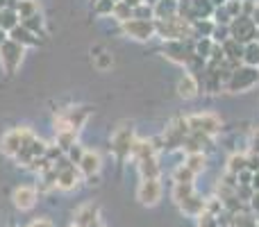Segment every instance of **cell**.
Masks as SVG:
<instances>
[{
	"instance_id": "36",
	"label": "cell",
	"mask_w": 259,
	"mask_h": 227,
	"mask_svg": "<svg viewBox=\"0 0 259 227\" xmlns=\"http://www.w3.org/2000/svg\"><path fill=\"white\" fill-rule=\"evenodd\" d=\"M134 18H148V21H155L152 5L150 3H141L139 7H134Z\"/></svg>"
},
{
	"instance_id": "14",
	"label": "cell",
	"mask_w": 259,
	"mask_h": 227,
	"mask_svg": "<svg viewBox=\"0 0 259 227\" xmlns=\"http://www.w3.org/2000/svg\"><path fill=\"white\" fill-rule=\"evenodd\" d=\"M77 168H80L82 177L89 179L91 184H94V179L98 177L100 168H103V161H100V155L94 150H84V155H82L80 164H77Z\"/></svg>"
},
{
	"instance_id": "22",
	"label": "cell",
	"mask_w": 259,
	"mask_h": 227,
	"mask_svg": "<svg viewBox=\"0 0 259 227\" xmlns=\"http://www.w3.org/2000/svg\"><path fill=\"white\" fill-rule=\"evenodd\" d=\"M137 168H139V173H141V179L143 177L159 179V175H161V166H159V159H157V155L155 157H148V159L137 161Z\"/></svg>"
},
{
	"instance_id": "23",
	"label": "cell",
	"mask_w": 259,
	"mask_h": 227,
	"mask_svg": "<svg viewBox=\"0 0 259 227\" xmlns=\"http://www.w3.org/2000/svg\"><path fill=\"white\" fill-rule=\"evenodd\" d=\"M205 202H207V200H202L200 196L191 193V196H189L187 200L180 202L178 207L182 209V214H187V216H200L202 211H205Z\"/></svg>"
},
{
	"instance_id": "44",
	"label": "cell",
	"mask_w": 259,
	"mask_h": 227,
	"mask_svg": "<svg viewBox=\"0 0 259 227\" xmlns=\"http://www.w3.org/2000/svg\"><path fill=\"white\" fill-rule=\"evenodd\" d=\"M7 39H9V34H7V32H5V30H3V27H0V46H3V43H5V41H7Z\"/></svg>"
},
{
	"instance_id": "25",
	"label": "cell",
	"mask_w": 259,
	"mask_h": 227,
	"mask_svg": "<svg viewBox=\"0 0 259 227\" xmlns=\"http://www.w3.org/2000/svg\"><path fill=\"white\" fill-rule=\"evenodd\" d=\"M57 189V170L48 168L44 173H39V184H36V191L39 193H50Z\"/></svg>"
},
{
	"instance_id": "8",
	"label": "cell",
	"mask_w": 259,
	"mask_h": 227,
	"mask_svg": "<svg viewBox=\"0 0 259 227\" xmlns=\"http://www.w3.org/2000/svg\"><path fill=\"white\" fill-rule=\"evenodd\" d=\"M189 137V125H187V118H173L168 125H166L164 134L159 137L161 141V148L166 152H173V150H180L184 146V139Z\"/></svg>"
},
{
	"instance_id": "43",
	"label": "cell",
	"mask_w": 259,
	"mask_h": 227,
	"mask_svg": "<svg viewBox=\"0 0 259 227\" xmlns=\"http://www.w3.org/2000/svg\"><path fill=\"white\" fill-rule=\"evenodd\" d=\"M123 3H127L130 7L134 9V7H139V5H141V3H146V0H123Z\"/></svg>"
},
{
	"instance_id": "31",
	"label": "cell",
	"mask_w": 259,
	"mask_h": 227,
	"mask_svg": "<svg viewBox=\"0 0 259 227\" xmlns=\"http://www.w3.org/2000/svg\"><path fill=\"white\" fill-rule=\"evenodd\" d=\"M191 193H196V191H193V182H175L173 184V200H175V205H180L182 200H187Z\"/></svg>"
},
{
	"instance_id": "33",
	"label": "cell",
	"mask_w": 259,
	"mask_h": 227,
	"mask_svg": "<svg viewBox=\"0 0 259 227\" xmlns=\"http://www.w3.org/2000/svg\"><path fill=\"white\" fill-rule=\"evenodd\" d=\"M112 16L116 18L118 23H123V21H127V18H132V16H134V9L130 7L127 3H123V0H118V3L114 5V12H112Z\"/></svg>"
},
{
	"instance_id": "49",
	"label": "cell",
	"mask_w": 259,
	"mask_h": 227,
	"mask_svg": "<svg viewBox=\"0 0 259 227\" xmlns=\"http://www.w3.org/2000/svg\"><path fill=\"white\" fill-rule=\"evenodd\" d=\"M239 3H243V0H239Z\"/></svg>"
},
{
	"instance_id": "27",
	"label": "cell",
	"mask_w": 259,
	"mask_h": 227,
	"mask_svg": "<svg viewBox=\"0 0 259 227\" xmlns=\"http://www.w3.org/2000/svg\"><path fill=\"white\" fill-rule=\"evenodd\" d=\"M21 23V16H18V12L14 7H5V9H0V27H3L5 32H12L14 27Z\"/></svg>"
},
{
	"instance_id": "7",
	"label": "cell",
	"mask_w": 259,
	"mask_h": 227,
	"mask_svg": "<svg viewBox=\"0 0 259 227\" xmlns=\"http://www.w3.org/2000/svg\"><path fill=\"white\" fill-rule=\"evenodd\" d=\"M187 125H189V132H198V134H205V137H214V134H219L223 129V120L214 112H198V114L187 116Z\"/></svg>"
},
{
	"instance_id": "3",
	"label": "cell",
	"mask_w": 259,
	"mask_h": 227,
	"mask_svg": "<svg viewBox=\"0 0 259 227\" xmlns=\"http://www.w3.org/2000/svg\"><path fill=\"white\" fill-rule=\"evenodd\" d=\"M34 137L36 134L32 132L27 125H18V127L7 129V132L0 137V152H3L5 157H9V159H14V157L23 150V146H25L27 141H32Z\"/></svg>"
},
{
	"instance_id": "19",
	"label": "cell",
	"mask_w": 259,
	"mask_h": 227,
	"mask_svg": "<svg viewBox=\"0 0 259 227\" xmlns=\"http://www.w3.org/2000/svg\"><path fill=\"white\" fill-rule=\"evenodd\" d=\"M9 39H14L16 43H21L23 48H34V46H39V41H41L39 36L32 34V32L27 30L25 25H21V23H18V25L9 32Z\"/></svg>"
},
{
	"instance_id": "1",
	"label": "cell",
	"mask_w": 259,
	"mask_h": 227,
	"mask_svg": "<svg viewBox=\"0 0 259 227\" xmlns=\"http://www.w3.org/2000/svg\"><path fill=\"white\" fill-rule=\"evenodd\" d=\"M157 27V36L161 41H187L189 36H193V25L191 21L178 16H170V18H161V21H155Z\"/></svg>"
},
{
	"instance_id": "21",
	"label": "cell",
	"mask_w": 259,
	"mask_h": 227,
	"mask_svg": "<svg viewBox=\"0 0 259 227\" xmlns=\"http://www.w3.org/2000/svg\"><path fill=\"white\" fill-rule=\"evenodd\" d=\"M96 220H98V205H94V202H84V205L75 211V223L77 225L91 227Z\"/></svg>"
},
{
	"instance_id": "16",
	"label": "cell",
	"mask_w": 259,
	"mask_h": 227,
	"mask_svg": "<svg viewBox=\"0 0 259 227\" xmlns=\"http://www.w3.org/2000/svg\"><path fill=\"white\" fill-rule=\"evenodd\" d=\"M12 200H14V205H16V209L27 211L36 205V200H39V191H36V187H27V184H23V187L14 189Z\"/></svg>"
},
{
	"instance_id": "20",
	"label": "cell",
	"mask_w": 259,
	"mask_h": 227,
	"mask_svg": "<svg viewBox=\"0 0 259 227\" xmlns=\"http://www.w3.org/2000/svg\"><path fill=\"white\" fill-rule=\"evenodd\" d=\"M178 12H180V0H157V3H152V14H155V21L178 16Z\"/></svg>"
},
{
	"instance_id": "15",
	"label": "cell",
	"mask_w": 259,
	"mask_h": 227,
	"mask_svg": "<svg viewBox=\"0 0 259 227\" xmlns=\"http://www.w3.org/2000/svg\"><path fill=\"white\" fill-rule=\"evenodd\" d=\"M82 182V173L75 164L57 170V189L59 191H75Z\"/></svg>"
},
{
	"instance_id": "18",
	"label": "cell",
	"mask_w": 259,
	"mask_h": 227,
	"mask_svg": "<svg viewBox=\"0 0 259 227\" xmlns=\"http://www.w3.org/2000/svg\"><path fill=\"white\" fill-rule=\"evenodd\" d=\"M200 94V84H198V77L193 73H187L178 80V96L184 100H193Z\"/></svg>"
},
{
	"instance_id": "9",
	"label": "cell",
	"mask_w": 259,
	"mask_h": 227,
	"mask_svg": "<svg viewBox=\"0 0 259 227\" xmlns=\"http://www.w3.org/2000/svg\"><path fill=\"white\" fill-rule=\"evenodd\" d=\"M121 34L134 41H150L152 36H157V27L155 21H148V18H127L121 23Z\"/></svg>"
},
{
	"instance_id": "5",
	"label": "cell",
	"mask_w": 259,
	"mask_h": 227,
	"mask_svg": "<svg viewBox=\"0 0 259 227\" xmlns=\"http://www.w3.org/2000/svg\"><path fill=\"white\" fill-rule=\"evenodd\" d=\"M257 82H259V68L243 64V66H237L232 71L225 89H228L230 94H243V91H250L252 86H257Z\"/></svg>"
},
{
	"instance_id": "28",
	"label": "cell",
	"mask_w": 259,
	"mask_h": 227,
	"mask_svg": "<svg viewBox=\"0 0 259 227\" xmlns=\"http://www.w3.org/2000/svg\"><path fill=\"white\" fill-rule=\"evenodd\" d=\"M14 9L18 12V16H21V21H23V18H30V16H34V14H39L41 5H39V0H16Z\"/></svg>"
},
{
	"instance_id": "4",
	"label": "cell",
	"mask_w": 259,
	"mask_h": 227,
	"mask_svg": "<svg viewBox=\"0 0 259 227\" xmlns=\"http://www.w3.org/2000/svg\"><path fill=\"white\" fill-rule=\"evenodd\" d=\"M134 141H137V134H134V125L132 123H121L118 127H114L112 132V152L116 155L118 161H125L130 157V152H132V146Z\"/></svg>"
},
{
	"instance_id": "13",
	"label": "cell",
	"mask_w": 259,
	"mask_h": 227,
	"mask_svg": "<svg viewBox=\"0 0 259 227\" xmlns=\"http://www.w3.org/2000/svg\"><path fill=\"white\" fill-rule=\"evenodd\" d=\"M46 148H48V143H46L44 139L34 137L32 141H27L25 146H23V150L14 157V161H16L18 166H30L36 157H44L46 155Z\"/></svg>"
},
{
	"instance_id": "39",
	"label": "cell",
	"mask_w": 259,
	"mask_h": 227,
	"mask_svg": "<svg viewBox=\"0 0 259 227\" xmlns=\"http://www.w3.org/2000/svg\"><path fill=\"white\" fill-rule=\"evenodd\" d=\"M96 66L98 68H107V66H112V55H107V53H103V57L96 62Z\"/></svg>"
},
{
	"instance_id": "17",
	"label": "cell",
	"mask_w": 259,
	"mask_h": 227,
	"mask_svg": "<svg viewBox=\"0 0 259 227\" xmlns=\"http://www.w3.org/2000/svg\"><path fill=\"white\" fill-rule=\"evenodd\" d=\"M159 148H161L159 139H137L130 157H132L134 161H141V159H148V157H155Z\"/></svg>"
},
{
	"instance_id": "32",
	"label": "cell",
	"mask_w": 259,
	"mask_h": 227,
	"mask_svg": "<svg viewBox=\"0 0 259 227\" xmlns=\"http://www.w3.org/2000/svg\"><path fill=\"white\" fill-rule=\"evenodd\" d=\"M248 168V155H232L228 161V173L239 175L241 170Z\"/></svg>"
},
{
	"instance_id": "47",
	"label": "cell",
	"mask_w": 259,
	"mask_h": 227,
	"mask_svg": "<svg viewBox=\"0 0 259 227\" xmlns=\"http://www.w3.org/2000/svg\"><path fill=\"white\" fill-rule=\"evenodd\" d=\"M146 3H150V5H152V3H157V0H146Z\"/></svg>"
},
{
	"instance_id": "24",
	"label": "cell",
	"mask_w": 259,
	"mask_h": 227,
	"mask_svg": "<svg viewBox=\"0 0 259 227\" xmlns=\"http://www.w3.org/2000/svg\"><path fill=\"white\" fill-rule=\"evenodd\" d=\"M77 137H80V132H77V129H57V132H55V143H57V146L66 152V150H71V148L77 143Z\"/></svg>"
},
{
	"instance_id": "34",
	"label": "cell",
	"mask_w": 259,
	"mask_h": 227,
	"mask_svg": "<svg viewBox=\"0 0 259 227\" xmlns=\"http://www.w3.org/2000/svg\"><path fill=\"white\" fill-rule=\"evenodd\" d=\"M116 0H94V14L96 16H112Z\"/></svg>"
},
{
	"instance_id": "45",
	"label": "cell",
	"mask_w": 259,
	"mask_h": 227,
	"mask_svg": "<svg viewBox=\"0 0 259 227\" xmlns=\"http://www.w3.org/2000/svg\"><path fill=\"white\" fill-rule=\"evenodd\" d=\"M211 3H214V7H219V5H221V7H223V5L228 3V0H211Z\"/></svg>"
},
{
	"instance_id": "38",
	"label": "cell",
	"mask_w": 259,
	"mask_h": 227,
	"mask_svg": "<svg viewBox=\"0 0 259 227\" xmlns=\"http://www.w3.org/2000/svg\"><path fill=\"white\" fill-rule=\"evenodd\" d=\"M82 155H84V148L80 146V143H75V146L71 148V150H66V157H68V161L71 164H80V159H82Z\"/></svg>"
},
{
	"instance_id": "40",
	"label": "cell",
	"mask_w": 259,
	"mask_h": 227,
	"mask_svg": "<svg viewBox=\"0 0 259 227\" xmlns=\"http://www.w3.org/2000/svg\"><path fill=\"white\" fill-rule=\"evenodd\" d=\"M30 227H55V223L50 218H36L30 223Z\"/></svg>"
},
{
	"instance_id": "42",
	"label": "cell",
	"mask_w": 259,
	"mask_h": 227,
	"mask_svg": "<svg viewBox=\"0 0 259 227\" xmlns=\"http://www.w3.org/2000/svg\"><path fill=\"white\" fill-rule=\"evenodd\" d=\"M250 187H252V191H259V170H257V173H252V179H250Z\"/></svg>"
},
{
	"instance_id": "29",
	"label": "cell",
	"mask_w": 259,
	"mask_h": 227,
	"mask_svg": "<svg viewBox=\"0 0 259 227\" xmlns=\"http://www.w3.org/2000/svg\"><path fill=\"white\" fill-rule=\"evenodd\" d=\"M246 66H255L259 68V41H250V43L243 46V59H241Z\"/></svg>"
},
{
	"instance_id": "12",
	"label": "cell",
	"mask_w": 259,
	"mask_h": 227,
	"mask_svg": "<svg viewBox=\"0 0 259 227\" xmlns=\"http://www.w3.org/2000/svg\"><path fill=\"white\" fill-rule=\"evenodd\" d=\"M137 200L146 207H155L161 200V184L159 179H148L143 177L137 189Z\"/></svg>"
},
{
	"instance_id": "26",
	"label": "cell",
	"mask_w": 259,
	"mask_h": 227,
	"mask_svg": "<svg viewBox=\"0 0 259 227\" xmlns=\"http://www.w3.org/2000/svg\"><path fill=\"white\" fill-rule=\"evenodd\" d=\"M21 25H25L27 30L32 32V34H36L39 39H44L46 36V18H44V14H34V16H30V18H23L21 21Z\"/></svg>"
},
{
	"instance_id": "35",
	"label": "cell",
	"mask_w": 259,
	"mask_h": 227,
	"mask_svg": "<svg viewBox=\"0 0 259 227\" xmlns=\"http://www.w3.org/2000/svg\"><path fill=\"white\" fill-rule=\"evenodd\" d=\"M196 179V173L191 168H187L184 164H180L173 173V182H193Z\"/></svg>"
},
{
	"instance_id": "48",
	"label": "cell",
	"mask_w": 259,
	"mask_h": 227,
	"mask_svg": "<svg viewBox=\"0 0 259 227\" xmlns=\"http://www.w3.org/2000/svg\"><path fill=\"white\" fill-rule=\"evenodd\" d=\"M71 227H82V225H77V223H73V225H71Z\"/></svg>"
},
{
	"instance_id": "30",
	"label": "cell",
	"mask_w": 259,
	"mask_h": 227,
	"mask_svg": "<svg viewBox=\"0 0 259 227\" xmlns=\"http://www.w3.org/2000/svg\"><path fill=\"white\" fill-rule=\"evenodd\" d=\"M205 164H207L205 152H191V155H187V159H184V166H187V168H191L196 175L205 170Z\"/></svg>"
},
{
	"instance_id": "10",
	"label": "cell",
	"mask_w": 259,
	"mask_h": 227,
	"mask_svg": "<svg viewBox=\"0 0 259 227\" xmlns=\"http://www.w3.org/2000/svg\"><path fill=\"white\" fill-rule=\"evenodd\" d=\"M230 36L232 39H237L239 43H250V41L257 39V30L259 27L255 25V21H252V16H248V14H239L237 18H232L230 21Z\"/></svg>"
},
{
	"instance_id": "37",
	"label": "cell",
	"mask_w": 259,
	"mask_h": 227,
	"mask_svg": "<svg viewBox=\"0 0 259 227\" xmlns=\"http://www.w3.org/2000/svg\"><path fill=\"white\" fill-rule=\"evenodd\" d=\"M198 227H219V216H211L207 211H202L198 216Z\"/></svg>"
},
{
	"instance_id": "2",
	"label": "cell",
	"mask_w": 259,
	"mask_h": 227,
	"mask_svg": "<svg viewBox=\"0 0 259 227\" xmlns=\"http://www.w3.org/2000/svg\"><path fill=\"white\" fill-rule=\"evenodd\" d=\"M91 118V107L87 105H73V107H62L55 114V132L57 129H77L80 132Z\"/></svg>"
},
{
	"instance_id": "6",
	"label": "cell",
	"mask_w": 259,
	"mask_h": 227,
	"mask_svg": "<svg viewBox=\"0 0 259 227\" xmlns=\"http://www.w3.org/2000/svg\"><path fill=\"white\" fill-rule=\"evenodd\" d=\"M23 57H25V48L21 43H16L14 39H7L0 46V68L5 75H16V71L21 68Z\"/></svg>"
},
{
	"instance_id": "41",
	"label": "cell",
	"mask_w": 259,
	"mask_h": 227,
	"mask_svg": "<svg viewBox=\"0 0 259 227\" xmlns=\"http://www.w3.org/2000/svg\"><path fill=\"white\" fill-rule=\"evenodd\" d=\"M250 207H252V209H255L257 214H259V191L252 193V198H250Z\"/></svg>"
},
{
	"instance_id": "46",
	"label": "cell",
	"mask_w": 259,
	"mask_h": 227,
	"mask_svg": "<svg viewBox=\"0 0 259 227\" xmlns=\"http://www.w3.org/2000/svg\"><path fill=\"white\" fill-rule=\"evenodd\" d=\"M91 227H105V225H103V223H100V220H96V223H94V225H91Z\"/></svg>"
},
{
	"instance_id": "11",
	"label": "cell",
	"mask_w": 259,
	"mask_h": 227,
	"mask_svg": "<svg viewBox=\"0 0 259 227\" xmlns=\"http://www.w3.org/2000/svg\"><path fill=\"white\" fill-rule=\"evenodd\" d=\"M166 59H170L173 64H180V66H191L193 57V48H189L184 41H164V48H161Z\"/></svg>"
}]
</instances>
